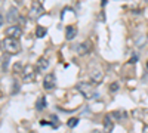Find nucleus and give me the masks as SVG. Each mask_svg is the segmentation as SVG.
<instances>
[{
	"mask_svg": "<svg viewBox=\"0 0 148 133\" xmlns=\"http://www.w3.org/2000/svg\"><path fill=\"white\" fill-rule=\"evenodd\" d=\"M2 46L5 49L6 53H9V55H15V53H18L21 50V46L16 39H12V37H6L2 43Z\"/></svg>",
	"mask_w": 148,
	"mask_h": 133,
	"instance_id": "1",
	"label": "nucleus"
},
{
	"mask_svg": "<svg viewBox=\"0 0 148 133\" xmlns=\"http://www.w3.org/2000/svg\"><path fill=\"white\" fill-rule=\"evenodd\" d=\"M77 90H79L86 99H92L95 96V87L92 83H88V82H80L77 83Z\"/></svg>",
	"mask_w": 148,
	"mask_h": 133,
	"instance_id": "2",
	"label": "nucleus"
},
{
	"mask_svg": "<svg viewBox=\"0 0 148 133\" xmlns=\"http://www.w3.org/2000/svg\"><path fill=\"white\" fill-rule=\"evenodd\" d=\"M89 77H90V80H92V83L99 84V83H102V80H104V73H102V70H101L99 67L92 65V67L89 68Z\"/></svg>",
	"mask_w": 148,
	"mask_h": 133,
	"instance_id": "3",
	"label": "nucleus"
},
{
	"mask_svg": "<svg viewBox=\"0 0 148 133\" xmlns=\"http://www.w3.org/2000/svg\"><path fill=\"white\" fill-rule=\"evenodd\" d=\"M22 80L25 83H31L36 80V68L33 65H25L22 70Z\"/></svg>",
	"mask_w": 148,
	"mask_h": 133,
	"instance_id": "4",
	"label": "nucleus"
},
{
	"mask_svg": "<svg viewBox=\"0 0 148 133\" xmlns=\"http://www.w3.org/2000/svg\"><path fill=\"white\" fill-rule=\"evenodd\" d=\"M43 13H45V9L42 7V5L34 2V5L30 9V15L28 16H30V19H37V18H40Z\"/></svg>",
	"mask_w": 148,
	"mask_h": 133,
	"instance_id": "5",
	"label": "nucleus"
},
{
	"mask_svg": "<svg viewBox=\"0 0 148 133\" xmlns=\"http://www.w3.org/2000/svg\"><path fill=\"white\" fill-rule=\"evenodd\" d=\"M90 49H92V41L86 40V41H82L79 46L76 47V52L79 53L80 56H83V55H88V53L90 52Z\"/></svg>",
	"mask_w": 148,
	"mask_h": 133,
	"instance_id": "6",
	"label": "nucleus"
},
{
	"mask_svg": "<svg viewBox=\"0 0 148 133\" xmlns=\"http://www.w3.org/2000/svg\"><path fill=\"white\" fill-rule=\"evenodd\" d=\"M6 34H7V37H12V39H16V40H18L21 35H22L21 27H18V25H11L9 28L6 30Z\"/></svg>",
	"mask_w": 148,
	"mask_h": 133,
	"instance_id": "7",
	"label": "nucleus"
},
{
	"mask_svg": "<svg viewBox=\"0 0 148 133\" xmlns=\"http://www.w3.org/2000/svg\"><path fill=\"white\" fill-rule=\"evenodd\" d=\"M19 19V13H18V9L16 7H11L6 13V21L11 22L12 25H15V22Z\"/></svg>",
	"mask_w": 148,
	"mask_h": 133,
	"instance_id": "8",
	"label": "nucleus"
},
{
	"mask_svg": "<svg viewBox=\"0 0 148 133\" xmlns=\"http://www.w3.org/2000/svg\"><path fill=\"white\" fill-rule=\"evenodd\" d=\"M55 84H56V78L54 74H48L43 78V87H45L46 90H52V89L55 87Z\"/></svg>",
	"mask_w": 148,
	"mask_h": 133,
	"instance_id": "9",
	"label": "nucleus"
},
{
	"mask_svg": "<svg viewBox=\"0 0 148 133\" xmlns=\"http://www.w3.org/2000/svg\"><path fill=\"white\" fill-rule=\"evenodd\" d=\"M76 35H77V28L74 25H68L65 28V39L70 41V40H73Z\"/></svg>",
	"mask_w": 148,
	"mask_h": 133,
	"instance_id": "10",
	"label": "nucleus"
},
{
	"mask_svg": "<svg viewBox=\"0 0 148 133\" xmlns=\"http://www.w3.org/2000/svg\"><path fill=\"white\" fill-rule=\"evenodd\" d=\"M113 121H111V115H105L104 117V133H111L113 130Z\"/></svg>",
	"mask_w": 148,
	"mask_h": 133,
	"instance_id": "11",
	"label": "nucleus"
},
{
	"mask_svg": "<svg viewBox=\"0 0 148 133\" xmlns=\"http://www.w3.org/2000/svg\"><path fill=\"white\" fill-rule=\"evenodd\" d=\"M37 68H39V71H46V70L49 68V59L45 58V56L39 58V61H37Z\"/></svg>",
	"mask_w": 148,
	"mask_h": 133,
	"instance_id": "12",
	"label": "nucleus"
},
{
	"mask_svg": "<svg viewBox=\"0 0 148 133\" xmlns=\"http://www.w3.org/2000/svg\"><path fill=\"white\" fill-rule=\"evenodd\" d=\"M110 115H111V118H116V120H121V118L127 117V114H126L125 111H121V110H120V111H119V110H117V111H113Z\"/></svg>",
	"mask_w": 148,
	"mask_h": 133,
	"instance_id": "13",
	"label": "nucleus"
},
{
	"mask_svg": "<svg viewBox=\"0 0 148 133\" xmlns=\"http://www.w3.org/2000/svg\"><path fill=\"white\" fill-rule=\"evenodd\" d=\"M46 28L45 27H42V25H39V27H36V37L37 39H42V37H45L46 35Z\"/></svg>",
	"mask_w": 148,
	"mask_h": 133,
	"instance_id": "14",
	"label": "nucleus"
},
{
	"mask_svg": "<svg viewBox=\"0 0 148 133\" xmlns=\"http://www.w3.org/2000/svg\"><path fill=\"white\" fill-rule=\"evenodd\" d=\"M45 106H46V98H45V96H40L39 101H37V104H36V108H37V110H43Z\"/></svg>",
	"mask_w": 148,
	"mask_h": 133,
	"instance_id": "15",
	"label": "nucleus"
},
{
	"mask_svg": "<svg viewBox=\"0 0 148 133\" xmlns=\"http://www.w3.org/2000/svg\"><path fill=\"white\" fill-rule=\"evenodd\" d=\"M67 124H68V127H76L77 126V124H79V118H76V117H71V118H70L68 121H67Z\"/></svg>",
	"mask_w": 148,
	"mask_h": 133,
	"instance_id": "16",
	"label": "nucleus"
},
{
	"mask_svg": "<svg viewBox=\"0 0 148 133\" xmlns=\"http://www.w3.org/2000/svg\"><path fill=\"white\" fill-rule=\"evenodd\" d=\"M7 64H9V55H5V56H3V65H2L3 71L7 70Z\"/></svg>",
	"mask_w": 148,
	"mask_h": 133,
	"instance_id": "17",
	"label": "nucleus"
},
{
	"mask_svg": "<svg viewBox=\"0 0 148 133\" xmlns=\"http://www.w3.org/2000/svg\"><path fill=\"white\" fill-rule=\"evenodd\" d=\"M119 90V83L117 82H114V83H111L110 84V92H113V93H116Z\"/></svg>",
	"mask_w": 148,
	"mask_h": 133,
	"instance_id": "18",
	"label": "nucleus"
},
{
	"mask_svg": "<svg viewBox=\"0 0 148 133\" xmlns=\"http://www.w3.org/2000/svg\"><path fill=\"white\" fill-rule=\"evenodd\" d=\"M132 115H133L135 118H139V120H141V118L144 117V115H141V110H135V111L132 112Z\"/></svg>",
	"mask_w": 148,
	"mask_h": 133,
	"instance_id": "19",
	"label": "nucleus"
},
{
	"mask_svg": "<svg viewBox=\"0 0 148 133\" xmlns=\"http://www.w3.org/2000/svg\"><path fill=\"white\" fill-rule=\"evenodd\" d=\"M22 70H24V68H21V64H19V62L13 64V71H15V73H19V71L22 73Z\"/></svg>",
	"mask_w": 148,
	"mask_h": 133,
	"instance_id": "20",
	"label": "nucleus"
},
{
	"mask_svg": "<svg viewBox=\"0 0 148 133\" xmlns=\"http://www.w3.org/2000/svg\"><path fill=\"white\" fill-rule=\"evenodd\" d=\"M18 89H19V86H18V83H13V90H12V93H16V92H18Z\"/></svg>",
	"mask_w": 148,
	"mask_h": 133,
	"instance_id": "21",
	"label": "nucleus"
},
{
	"mask_svg": "<svg viewBox=\"0 0 148 133\" xmlns=\"http://www.w3.org/2000/svg\"><path fill=\"white\" fill-rule=\"evenodd\" d=\"M5 21H6V19H5V18H3V15H2V13H0V25H2V24H3Z\"/></svg>",
	"mask_w": 148,
	"mask_h": 133,
	"instance_id": "22",
	"label": "nucleus"
},
{
	"mask_svg": "<svg viewBox=\"0 0 148 133\" xmlns=\"http://www.w3.org/2000/svg\"><path fill=\"white\" fill-rule=\"evenodd\" d=\"M144 133H148V126H144Z\"/></svg>",
	"mask_w": 148,
	"mask_h": 133,
	"instance_id": "23",
	"label": "nucleus"
},
{
	"mask_svg": "<svg viewBox=\"0 0 148 133\" xmlns=\"http://www.w3.org/2000/svg\"><path fill=\"white\" fill-rule=\"evenodd\" d=\"M3 96V93H2V90H0V98H2Z\"/></svg>",
	"mask_w": 148,
	"mask_h": 133,
	"instance_id": "24",
	"label": "nucleus"
},
{
	"mask_svg": "<svg viewBox=\"0 0 148 133\" xmlns=\"http://www.w3.org/2000/svg\"><path fill=\"white\" fill-rule=\"evenodd\" d=\"M42 2H43V0H39V3H42Z\"/></svg>",
	"mask_w": 148,
	"mask_h": 133,
	"instance_id": "25",
	"label": "nucleus"
},
{
	"mask_svg": "<svg viewBox=\"0 0 148 133\" xmlns=\"http://www.w3.org/2000/svg\"><path fill=\"white\" fill-rule=\"evenodd\" d=\"M147 68H148V62H147Z\"/></svg>",
	"mask_w": 148,
	"mask_h": 133,
	"instance_id": "26",
	"label": "nucleus"
},
{
	"mask_svg": "<svg viewBox=\"0 0 148 133\" xmlns=\"http://www.w3.org/2000/svg\"><path fill=\"white\" fill-rule=\"evenodd\" d=\"M147 2H148V0H147Z\"/></svg>",
	"mask_w": 148,
	"mask_h": 133,
	"instance_id": "27",
	"label": "nucleus"
}]
</instances>
